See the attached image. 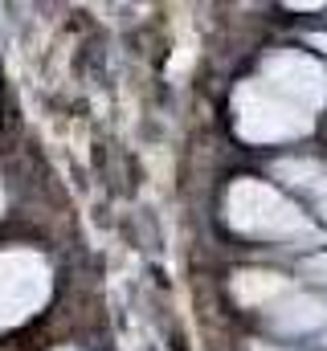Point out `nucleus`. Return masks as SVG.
I'll list each match as a JSON object with an SVG mask.
<instances>
[{
  "instance_id": "obj_2",
  "label": "nucleus",
  "mask_w": 327,
  "mask_h": 351,
  "mask_svg": "<svg viewBox=\"0 0 327 351\" xmlns=\"http://www.w3.org/2000/svg\"><path fill=\"white\" fill-rule=\"evenodd\" d=\"M234 106H238V131L249 143H286V139H299L311 131L307 110L270 94L262 82H245L234 98Z\"/></svg>"
},
{
  "instance_id": "obj_9",
  "label": "nucleus",
  "mask_w": 327,
  "mask_h": 351,
  "mask_svg": "<svg viewBox=\"0 0 327 351\" xmlns=\"http://www.w3.org/2000/svg\"><path fill=\"white\" fill-rule=\"evenodd\" d=\"M315 204H319V213H324V221H327V176L315 184Z\"/></svg>"
},
{
  "instance_id": "obj_5",
  "label": "nucleus",
  "mask_w": 327,
  "mask_h": 351,
  "mask_svg": "<svg viewBox=\"0 0 327 351\" xmlns=\"http://www.w3.org/2000/svg\"><path fill=\"white\" fill-rule=\"evenodd\" d=\"M327 319V302L311 298V294H286L274 311H270V323L286 335H303L311 327H319Z\"/></svg>"
},
{
  "instance_id": "obj_6",
  "label": "nucleus",
  "mask_w": 327,
  "mask_h": 351,
  "mask_svg": "<svg viewBox=\"0 0 327 351\" xmlns=\"http://www.w3.org/2000/svg\"><path fill=\"white\" fill-rule=\"evenodd\" d=\"M234 294L242 302H249V306H270L274 298L291 294V282L282 274H270V269H242L234 278Z\"/></svg>"
},
{
  "instance_id": "obj_10",
  "label": "nucleus",
  "mask_w": 327,
  "mask_h": 351,
  "mask_svg": "<svg viewBox=\"0 0 327 351\" xmlns=\"http://www.w3.org/2000/svg\"><path fill=\"white\" fill-rule=\"evenodd\" d=\"M307 41H311V45H315V49H324V53H327V33H311V37H307Z\"/></svg>"
},
{
  "instance_id": "obj_4",
  "label": "nucleus",
  "mask_w": 327,
  "mask_h": 351,
  "mask_svg": "<svg viewBox=\"0 0 327 351\" xmlns=\"http://www.w3.org/2000/svg\"><path fill=\"white\" fill-rule=\"evenodd\" d=\"M49 290V274L41 258L33 254H4L0 258V327L21 323L25 315H33L41 306Z\"/></svg>"
},
{
  "instance_id": "obj_7",
  "label": "nucleus",
  "mask_w": 327,
  "mask_h": 351,
  "mask_svg": "<svg viewBox=\"0 0 327 351\" xmlns=\"http://www.w3.org/2000/svg\"><path fill=\"white\" fill-rule=\"evenodd\" d=\"M274 176L286 180V184L307 188V184H319V180H324V168H319L315 160H278V164H274Z\"/></svg>"
},
{
  "instance_id": "obj_3",
  "label": "nucleus",
  "mask_w": 327,
  "mask_h": 351,
  "mask_svg": "<svg viewBox=\"0 0 327 351\" xmlns=\"http://www.w3.org/2000/svg\"><path fill=\"white\" fill-rule=\"evenodd\" d=\"M258 82L270 90V94L286 98L291 106L307 110V114H311V110H315V106L327 98V74H324V66H319L315 58L299 53V49L270 53V58L262 62V78H258Z\"/></svg>"
},
{
  "instance_id": "obj_1",
  "label": "nucleus",
  "mask_w": 327,
  "mask_h": 351,
  "mask_svg": "<svg viewBox=\"0 0 327 351\" xmlns=\"http://www.w3.org/2000/svg\"><path fill=\"white\" fill-rule=\"evenodd\" d=\"M225 221L262 241H286V245H319V229L307 221V213L286 200L278 188L262 180H238L225 196Z\"/></svg>"
},
{
  "instance_id": "obj_8",
  "label": "nucleus",
  "mask_w": 327,
  "mask_h": 351,
  "mask_svg": "<svg viewBox=\"0 0 327 351\" xmlns=\"http://www.w3.org/2000/svg\"><path fill=\"white\" fill-rule=\"evenodd\" d=\"M307 278H315V282H324L327 286V254H315V258H307Z\"/></svg>"
}]
</instances>
